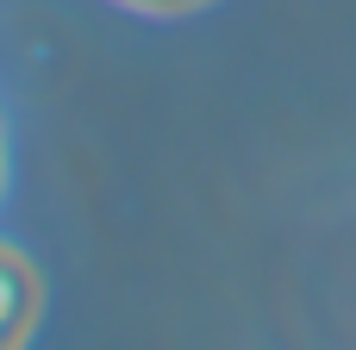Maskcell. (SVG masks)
<instances>
[{
  "instance_id": "cell-3",
  "label": "cell",
  "mask_w": 356,
  "mask_h": 350,
  "mask_svg": "<svg viewBox=\"0 0 356 350\" xmlns=\"http://www.w3.org/2000/svg\"><path fill=\"white\" fill-rule=\"evenodd\" d=\"M0 188H6V132H0Z\"/></svg>"
},
{
  "instance_id": "cell-1",
  "label": "cell",
  "mask_w": 356,
  "mask_h": 350,
  "mask_svg": "<svg viewBox=\"0 0 356 350\" xmlns=\"http://www.w3.org/2000/svg\"><path fill=\"white\" fill-rule=\"evenodd\" d=\"M38 319H44V276L31 269V257L0 244V350H25Z\"/></svg>"
},
{
  "instance_id": "cell-2",
  "label": "cell",
  "mask_w": 356,
  "mask_h": 350,
  "mask_svg": "<svg viewBox=\"0 0 356 350\" xmlns=\"http://www.w3.org/2000/svg\"><path fill=\"white\" fill-rule=\"evenodd\" d=\"M119 6H131V13H156V19H175V13H200V6H213V0H119Z\"/></svg>"
}]
</instances>
